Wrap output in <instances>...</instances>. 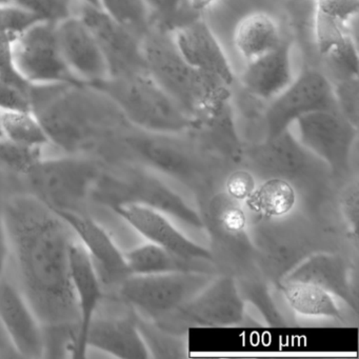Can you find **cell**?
<instances>
[{
	"mask_svg": "<svg viewBox=\"0 0 359 359\" xmlns=\"http://www.w3.org/2000/svg\"><path fill=\"white\" fill-rule=\"evenodd\" d=\"M336 207L348 233V241L355 250L358 249L359 184L357 177H351L340 187L336 194Z\"/></svg>",
	"mask_w": 359,
	"mask_h": 359,
	"instance_id": "cell-33",
	"label": "cell"
},
{
	"mask_svg": "<svg viewBox=\"0 0 359 359\" xmlns=\"http://www.w3.org/2000/svg\"><path fill=\"white\" fill-rule=\"evenodd\" d=\"M256 186H257V180L255 176L249 170L239 167L231 170L226 174L222 189L233 198L245 203V199L251 195Z\"/></svg>",
	"mask_w": 359,
	"mask_h": 359,
	"instance_id": "cell-40",
	"label": "cell"
},
{
	"mask_svg": "<svg viewBox=\"0 0 359 359\" xmlns=\"http://www.w3.org/2000/svg\"><path fill=\"white\" fill-rule=\"evenodd\" d=\"M182 1L191 12L203 14L208 10L212 9L217 4L218 0H182Z\"/></svg>",
	"mask_w": 359,
	"mask_h": 359,
	"instance_id": "cell-42",
	"label": "cell"
},
{
	"mask_svg": "<svg viewBox=\"0 0 359 359\" xmlns=\"http://www.w3.org/2000/svg\"><path fill=\"white\" fill-rule=\"evenodd\" d=\"M198 205L215 268L222 266V273L233 276L253 270L256 266L255 249L243 203L226 194L222 188Z\"/></svg>",
	"mask_w": 359,
	"mask_h": 359,
	"instance_id": "cell-7",
	"label": "cell"
},
{
	"mask_svg": "<svg viewBox=\"0 0 359 359\" xmlns=\"http://www.w3.org/2000/svg\"><path fill=\"white\" fill-rule=\"evenodd\" d=\"M180 136L138 130L123 140L140 167L177 182L199 203L222 188L226 174L233 169L198 138L188 142Z\"/></svg>",
	"mask_w": 359,
	"mask_h": 359,
	"instance_id": "cell-2",
	"label": "cell"
},
{
	"mask_svg": "<svg viewBox=\"0 0 359 359\" xmlns=\"http://www.w3.org/2000/svg\"><path fill=\"white\" fill-rule=\"evenodd\" d=\"M33 110L32 87L0 79V111Z\"/></svg>",
	"mask_w": 359,
	"mask_h": 359,
	"instance_id": "cell-38",
	"label": "cell"
},
{
	"mask_svg": "<svg viewBox=\"0 0 359 359\" xmlns=\"http://www.w3.org/2000/svg\"><path fill=\"white\" fill-rule=\"evenodd\" d=\"M16 3L32 12L41 22L58 24L76 15L81 0H18Z\"/></svg>",
	"mask_w": 359,
	"mask_h": 359,
	"instance_id": "cell-37",
	"label": "cell"
},
{
	"mask_svg": "<svg viewBox=\"0 0 359 359\" xmlns=\"http://www.w3.org/2000/svg\"><path fill=\"white\" fill-rule=\"evenodd\" d=\"M180 0H169V1H168L167 7H165V11H163V13H169V12L174 11V10H175L176 8L180 6Z\"/></svg>",
	"mask_w": 359,
	"mask_h": 359,
	"instance_id": "cell-44",
	"label": "cell"
},
{
	"mask_svg": "<svg viewBox=\"0 0 359 359\" xmlns=\"http://www.w3.org/2000/svg\"><path fill=\"white\" fill-rule=\"evenodd\" d=\"M128 316L96 315L86 336V348L100 351L116 358H151L144 338L140 334L133 310Z\"/></svg>",
	"mask_w": 359,
	"mask_h": 359,
	"instance_id": "cell-23",
	"label": "cell"
},
{
	"mask_svg": "<svg viewBox=\"0 0 359 359\" xmlns=\"http://www.w3.org/2000/svg\"><path fill=\"white\" fill-rule=\"evenodd\" d=\"M125 257L131 275L180 272L217 273L214 264L184 259L148 241L126 251Z\"/></svg>",
	"mask_w": 359,
	"mask_h": 359,
	"instance_id": "cell-26",
	"label": "cell"
},
{
	"mask_svg": "<svg viewBox=\"0 0 359 359\" xmlns=\"http://www.w3.org/2000/svg\"><path fill=\"white\" fill-rule=\"evenodd\" d=\"M0 138H3V132H1V126H0Z\"/></svg>",
	"mask_w": 359,
	"mask_h": 359,
	"instance_id": "cell-48",
	"label": "cell"
},
{
	"mask_svg": "<svg viewBox=\"0 0 359 359\" xmlns=\"http://www.w3.org/2000/svg\"><path fill=\"white\" fill-rule=\"evenodd\" d=\"M10 257H11V251H10L9 233H8L5 213H4V205L0 203V279L5 273Z\"/></svg>",
	"mask_w": 359,
	"mask_h": 359,
	"instance_id": "cell-41",
	"label": "cell"
},
{
	"mask_svg": "<svg viewBox=\"0 0 359 359\" xmlns=\"http://www.w3.org/2000/svg\"><path fill=\"white\" fill-rule=\"evenodd\" d=\"M71 287L79 311V327L72 348V357L83 358L87 354L86 336L104 298V285L91 258L76 238L69 252Z\"/></svg>",
	"mask_w": 359,
	"mask_h": 359,
	"instance_id": "cell-21",
	"label": "cell"
},
{
	"mask_svg": "<svg viewBox=\"0 0 359 359\" xmlns=\"http://www.w3.org/2000/svg\"><path fill=\"white\" fill-rule=\"evenodd\" d=\"M216 275L208 272L130 275L117 289L121 299L136 314L157 321L199 293Z\"/></svg>",
	"mask_w": 359,
	"mask_h": 359,
	"instance_id": "cell-10",
	"label": "cell"
},
{
	"mask_svg": "<svg viewBox=\"0 0 359 359\" xmlns=\"http://www.w3.org/2000/svg\"><path fill=\"white\" fill-rule=\"evenodd\" d=\"M297 193L290 182L279 178L262 180L243 205L255 217L279 218L295 210Z\"/></svg>",
	"mask_w": 359,
	"mask_h": 359,
	"instance_id": "cell-28",
	"label": "cell"
},
{
	"mask_svg": "<svg viewBox=\"0 0 359 359\" xmlns=\"http://www.w3.org/2000/svg\"><path fill=\"white\" fill-rule=\"evenodd\" d=\"M39 22L41 20L18 3L0 5V39L10 43Z\"/></svg>",
	"mask_w": 359,
	"mask_h": 359,
	"instance_id": "cell-35",
	"label": "cell"
},
{
	"mask_svg": "<svg viewBox=\"0 0 359 359\" xmlns=\"http://www.w3.org/2000/svg\"><path fill=\"white\" fill-rule=\"evenodd\" d=\"M293 212L279 218L255 217L251 222L249 219L260 272L275 285L306 256L332 251L323 245L325 228L317 226L306 215H293Z\"/></svg>",
	"mask_w": 359,
	"mask_h": 359,
	"instance_id": "cell-6",
	"label": "cell"
},
{
	"mask_svg": "<svg viewBox=\"0 0 359 359\" xmlns=\"http://www.w3.org/2000/svg\"><path fill=\"white\" fill-rule=\"evenodd\" d=\"M294 77L292 43L285 39L276 49L247 62L241 81L250 95L271 100L281 93Z\"/></svg>",
	"mask_w": 359,
	"mask_h": 359,
	"instance_id": "cell-24",
	"label": "cell"
},
{
	"mask_svg": "<svg viewBox=\"0 0 359 359\" xmlns=\"http://www.w3.org/2000/svg\"><path fill=\"white\" fill-rule=\"evenodd\" d=\"M111 209L148 243L191 262L214 264L209 248L189 238L161 212L129 203L112 205Z\"/></svg>",
	"mask_w": 359,
	"mask_h": 359,
	"instance_id": "cell-17",
	"label": "cell"
},
{
	"mask_svg": "<svg viewBox=\"0 0 359 359\" xmlns=\"http://www.w3.org/2000/svg\"><path fill=\"white\" fill-rule=\"evenodd\" d=\"M93 159L69 154L43 156L26 176L32 195L53 210H75L96 190L102 178Z\"/></svg>",
	"mask_w": 359,
	"mask_h": 359,
	"instance_id": "cell-9",
	"label": "cell"
},
{
	"mask_svg": "<svg viewBox=\"0 0 359 359\" xmlns=\"http://www.w3.org/2000/svg\"><path fill=\"white\" fill-rule=\"evenodd\" d=\"M333 85L336 109L348 123L358 128L359 79L358 77L336 79Z\"/></svg>",
	"mask_w": 359,
	"mask_h": 359,
	"instance_id": "cell-36",
	"label": "cell"
},
{
	"mask_svg": "<svg viewBox=\"0 0 359 359\" xmlns=\"http://www.w3.org/2000/svg\"><path fill=\"white\" fill-rule=\"evenodd\" d=\"M245 318V302L236 279L232 275L217 274L199 293L153 323L165 331L184 335L192 327H237Z\"/></svg>",
	"mask_w": 359,
	"mask_h": 359,
	"instance_id": "cell-11",
	"label": "cell"
},
{
	"mask_svg": "<svg viewBox=\"0 0 359 359\" xmlns=\"http://www.w3.org/2000/svg\"><path fill=\"white\" fill-rule=\"evenodd\" d=\"M275 287L283 294L290 308L297 314L346 323L335 297L325 290L311 283L285 279L279 280Z\"/></svg>",
	"mask_w": 359,
	"mask_h": 359,
	"instance_id": "cell-27",
	"label": "cell"
},
{
	"mask_svg": "<svg viewBox=\"0 0 359 359\" xmlns=\"http://www.w3.org/2000/svg\"><path fill=\"white\" fill-rule=\"evenodd\" d=\"M4 213L18 289L46 333L65 332L76 336L79 311L69 271L74 234L52 208L32 194L8 199Z\"/></svg>",
	"mask_w": 359,
	"mask_h": 359,
	"instance_id": "cell-1",
	"label": "cell"
},
{
	"mask_svg": "<svg viewBox=\"0 0 359 359\" xmlns=\"http://www.w3.org/2000/svg\"><path fill=\"white\" fill-rule=\"evenodd\" d=\"M142 51L147 72L196 123L230 100L229 87L192 68L178 53L171 35L153 27L142 41Z\"/></svg>",
	"mask_w": 359,
	"mask_h": 359,
	"instance_id": "cell-3",
	"label": "cell"
},
{
	"mask_svg": "<svg viewBox=\"0 0 359 359\" xmlns=\"http://www.w3.org/2000/svg\"><path fill=\"white\" fill-rule=\"evenodd\" d=\"M136 319L151 358H182L188 355L184 335L165 331L156 323L140 315L136 314Z\"/></svg>",
	"mask_w": 359,
	"mask_h": 359,
	"instance_id": "cell-31",
	"label": "cell"
},
{
	"mask_svg": "<svg viewBox=\"0 0 359 359\" xmlns=\"http://www.w3.org/2000/svg\"><path fill=\"white\" fill-rule=\"evenodd\" d=\"M172 41L178 53L195 70L230 88L235 81L232 65L217 36L201 18L175 27Z\"/></svg>",
	"mask_w": 359,
	"mask_h": 359,
	"instance_id": "cell-18",
	"label": "cell"
},
{
	"mask_svg": "<svg viewBox=\"0 0 359 359\" xmlns=\"http://www.w3.org/2000/svg\"><path fill=\"white\" fill-rule=\"evenodd\" d=\"M358 12L359 0H315L314 14L346 26Z\"/></svg>",
	"mask_w": 359,
	"mask_h": 359,
	"instance_id": "cell-39",
	"label": "cell"
},
{
	"mask_svg": "<svg viewBox=\"0 0 359 359\" xmlns=\"http://www.w3.org/2000/svg\"><path fill=\"white\" fill-rule=\"evenodd\" d=\"M283 39L278 22L264 11L243 16L237 22L233 34L235 49L245 62L276 49Z\"/></svg>",
	"mask_w": 359,
	"mask_h": 359,
	"instance_id": "cell-25",
	"label": "cell"
},
{
	"mask_svg": "<svg viewBox=\"0 0 359 359\" xmlns=\"http://www.w3.org/2000/svg\"><path fill=\"white\" fill-rule=\"evenodd\" d=\"M236 281L245 302H249L252 306H255L270 327L287 325L269 290L268 280L262 275H255Z\"/></svg>",
	"mask_w": 359,
	"mask_h": 359,
	"instance_id": "cell-32",
	"label": "cell"
},
{
	"mask_svg": "<svg viewBox=\"0 0 359 359\" xmlns=\"http://www.w3.org/2000/svg\"><path fill=\"white\" fill-rule=\"evenodd\" d=\"M18 0H0V5H7V4L16 3Z\"/></svg>",
	"mask_w": 359,
	"mask_h": 359,
	"instance_id": "cell-46",
	"label": "cell"
},
{
	"mask_svg": "<svg viewBox=\"0 0 359 359\" xmlns=\"http://www.w3.org/2000/svg\"><path fill=\"white\" fill-rule=\"evenodd\" d=\"M3 137L22 146L45 149L51 144L45 126L33 110L0 111Z\"/></svg>",
	"mask_w": 359,
	"mask_h": 359,
	"instance_id": "cell-29",
	"label": "cell"
},
{
	"mask_svg": "<svg viewBox=\"0 0 359 359\" xmlns=\"http://www.w3.org/2000/svg\"><path fill=\"white\" fill-rule=\"evenodd\" d=\"M0 325L20 356L46 357L43 323L18 285L7 281L0 283Z\"/></svg>",
	"mask_w": 359,
	"mask_h": 359,
	"instance_id": "cell-20",
	"label": "cell"
},
{
	"mask_svg": "<svg viewBox=\"0 0 359 359\" xmlns=\"http://www.w3.org/2000/svg\"><path fill=\"white\" fill-rule=\"evenodd\" d=\"M297 1H299V0H297Z\"/></svg>",
	"mask_w": 359,
	"mask_h": 359,
	"instance_id": "cell-49",
	"label": "cell"
},
{
	"mask_svg": "<svg viewBox=\"0 0 359 359\" xmlns=\"http://www.w3.org/2000/svg\"><path fill=\"white\" fill-rule=\"evenodd\" d=\"M100 8L119 26L142 41L154 27V12L146 0H100Z\"/></svg>",
	"mask_w": 359,
	"mask_h": 359,
	"instance_id": "cell-30",
	"label": "cell"
},
{
	"mask_svg": "<svg viewBox=\"0 0 359 359\" xmlns=\"http://www.w3.org/2000/svg\"><path fill=\"white\" fill-rule=\"evenodd\" d=\"M7 45H9V43H6V41H1V39H0V51H1V49H3V48L6 47Z\"/></svg>",
	"mask_w": 359,
	"mask_h": 359,
	"instance_id": "cell-47",
	"label": "cell"
},
{
	"mask_svg": "<svg viewBox=\"0 0 359 359\" xmlns=\"http://www.w3.org/2000/svg\"><path fill=\"white\" fill-rule=\"evenodd\" d=\"M54 211L68 224L91 258L104 287H118L131 275L125 252L102 224L74 210Z\"/></svg>",
	"mask_w": 359,
	"mask_h": 359,
	"instance_id": "cell-16",
	"label": "cell"
},
{
	"mask_svg": "<svg viewBox=\"0 0 359 359\" xmlns=\"http://www.w3.org/2000/svg\"><path fill=\"white\" fill-rule=\"evenodd\" d=\"M281 279L316 285L342 300L355 313L358 310L356 287L352 280V262L340 252H315Z\"/></svg>",
	"mask_w": 359,
	"mask_h": 359,
	"instance_id": "cell-22",
	"label": "cell"
},
{
	"mask_svg": "<svg viewBox=\"0 0 359 359\" xmlns=\"http://www.w3.org/2000/svg\"><path fill=\"white\" fill-rule=\"evenodd\" d=\"M56 34L65 64L77 83L92 86L109 79L108 65L102 49L79 15L56 24Z\"/></svg>",
	"mask_w": 359,
	"mask_h": 359,
	"instance_id": "cell-19",
	"label": "cell"
},
{
	"mask_svg": "<svg viewBox=\"0 0 359 359\" xmlns=\"http://www.w3.org/2000/svg\"><path fill=\"white\" fill-rule=\"evenodd\" d=\"M9 53L14 70L31 87L79 83L65 64L56 24L33 25L9 43Z\"/></svg>",
	"mask_w": 359,
	"mask_h": 359,
	"instance_id": "cell-12",
	"label": "cell"
},
{
	"mask_svg": "<svg viewBox=\"0 0 359 359\" xmlns=\"http://www.w3.org/2000/svg\"><path fill=\"white\" fill-rule=\"evenodd\" d=\"M294 125L300 144L327 165L335 182L350 180L351 158L358 128L337 110L309 113Z\"/></svg>",
	"mask_w": 359,
	"mask_h": 359,
	"instance_id": "cell-13",
	"label": "cell"
},
{
	"mask_svg": "<svg viewBox=\"0 0 359 359\" xmlns=\"http://www.w3.org/2000/svg\"><path fill=\"white\" fill-rule=\"evenodd\" d=\"M241 167L256 180L279 178L290 182L297 196L311 205H321L335 182L327 165L306 150L291 130L272 138L245 144Z\"/></svg>",
	"mask_w": 359,
	"mask_h": 359,
	"instance_id": "cell-4",
	"label": "cell"
},
{
	"mask_svg": "<svg viewBox=\"0 0 359 359\" xmlns=\"http://www.w3.org/2000/svg\"><path fill=\"white\" fill-rule=\"evenodd\" d=\"M154 13H163L169 0H146Z\"/></svg>",
	"mask_w": 359,
	"mask_h": 359,
	"instance_id": "cell-43",
	"label": "cell"
},
{
	"mask_svg": "<svg viewBox=\"0 0 359 359\" xmlns=\"http://www.w3.org/2000/svg\"><path fill=\"white\" fill-rule=\"evenodd\" d=\"M264 115V138L290 130L300 117L321 110H337L332 81L320 71L306 69L270 100Z\"/></svg>",
	"mask_w": 359,
	"mask_h": 359,
	"instance_id": "cell-14",
	"label": "cell"
},
{
	"mask_svg": "<svg viewBox=\"0 0 359 359\" xmlns=\"http://www.w3.org/2000/svg\"><path fill=\"white\" fill-rule=\"evenodd\" d=\"M98 194L110 208L118 203H137L156 210L187 228L203 230L198 210L165 184L159 175L142 167H132L121 175L102 176Z\"/></svg>",
	"mask_w": 359,
	"mask_h": 359,
	"instance_id": "cell-8",
	"label": "cell"
},
{
	"mask_svg": "<svg viewBox=\"0 0 359 359\" xmlns=\"http://www.w3.org/2000/svg\"><path fill=\"white\" fill-rule=\"evenodd\" d=\"M76 15L95 36L108 65L109 79L146 72L142 39L119 26L100 8L81 1Z\"/></svg>",
	"mask_w": 359,
	"mask_h": 359,
	"instance_id": "cell-15",
	"label": "cell"
},
{
	"mask_svg": "<svg viewBox=\"0 0 359 359\" xmlns=\"http://www.w3.org/2000/svg\"><path fill=\"white\" fill-rule=\"evenodd\" d=\"M43 150L0 138V169L27 176L43 158Z\"/></svg>",
	"mask_w": 359,
	"mask_h": 359,
	"instance_id": "cell-34",
	"label": "cell"
},
{
	"mask_svg": "<svg viewBox=\"0 0 359 359\" xmlns=\"http://www.w3.org/2000/svg\"><path fill=\"white\" fill-rule=\"evenodd\" d=\"M81 3L100 8V0H81Z\"/></svg>",
	"mask_w": 359,
	"mask_h": 359,
	"instance_id": "cell-45",
	"label": "cell"
},
{
	"mask_svg": "<svg viewBox=\"0 0 359 359\" xmlns=\"http://www.w3.org/2000/svg\"><path fill=\"white\" fill-rule=\"evenodd\" d=\"M90 87L104 94L137 130L163 135H184L196 130V121L147 71Z\"/></svg>",
	"mask_w": 359,
	"mask_h": 359,
	"instance_id": "cell-5",
	"label": "cell"
}]
</instances>
